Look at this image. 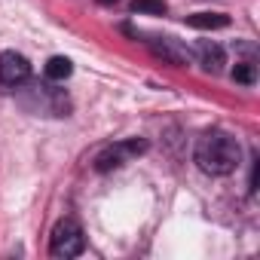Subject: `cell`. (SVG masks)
<instances>
[{
    "label": "cell",
    "instance_id": "1",
    "mask_svg": "<svg viewBox=\"0 0 260 260\" xmlns=\"http://www.w3.org/2000/svg\"><path fill=\"white\" fill-rule=\"evenodd\" d=\"M193 159H196V166H199L205 175L223 178V175H233V172L239 169V162H242V147H239V141H236L230 132L208 128V132L196 141Z\"/></svg>",
    "mask_w": 260,
    "mask_h": 260
},
{
    "label": "cell",
    "instance_id": "2",
    "mask_svg": "<svg viewBox=\"0 0 260 260\" xmlns=\"http://www.w3.org/2000/svg\"><path fill=\"white\" fill-rule=\"evenodd\" d=\"M86 248V236H83V226L77 217H61L55 226H52V236H49V254L52 257H77L83 254Z\"/></svg>",
    "mask_w": 260,
    "mask_h": 260
},
{
    "label": "cell",
    "instance_id": "3",
    "mask_svg": "<svg viewBox=\"0 0 260 260\" xmlns=\"http://www.w3.org/2000/svg\"><path fill=\"white\" fill-rule=\"evenodd\" d=\"M22 104L34 113H43V116H64L68 113V95L61 89H52L49 83H34L28 89V95L22 98Z\"/></svg>",
    "mask_w": 260,
    "mask_h": 260
},
{
    "label": "cell",
    "instance_id": "4",
    "mask_svg": "<svg viewBox=\"0 0 260 260\" xmlns=\"http://www.w3.org/2000/svg\"><path fill=\"white\" fill-rule=\"evenodd\" d=\"M147 150V141H141V138H125V141H116V144H110V147H104L98 156H95V169L104 175V172H113V169H119V166H125V162H132L135 156H141Z\"/></svg>",
    "mask_w": 260,
    "mask_h": 260
},
{
    "label": "cell",
    "instance_id": "5",
    "mask_svg": "<svg viewBox=\"0 0 260 260\" xmlns=\"http://www.w3.org/2000/svg\"><path fill=\"white\" fill-rule=\"evenodd\" d=\"M147 43H150V52H153L156 58H162L166 64L187 68L190 58H193V52H190L181 40H175V37H153V40H147Z\"/></svg>",
    "mask_w": 260,
    "mask_h": 260
},
{
    "label": "cell",
    "instance_id": "6",
    "mask_svg": "<svg viewBox=\"0 0 260 260\" xmlns=\"http://www.w3.org/2000/svg\"><path fill=\"white\" fill-rule=\"evenodd\" d=\"M31 77V61L19 52H4L0 55V83L4 86H22Z\"/></svg>",
    "mask_w": 260,
    "mask_h": 260
},
{
    "label": "cell",
    "instance_id": "7",
    "mask_svg": "<svg viewBox=\"0 0 260 260\" xmlns=\"http://www.w3.org/2000/svg\"><path fill=\"white\" fill-rule=\"evenodd\" d=\"M196 58H199V64H202L208 74H220L223 64H226V52H223V46H217L214 40H199V43H196Z\"/></svg>",
    "mask_w": 260,
    "mask_h": 260
},
{
    "label": "cell",
    "instance_id": "8",
    "mask_svg": "<svg viewBox=\"0 0 260 260\" xmlns=\"http://www.w3.org/2000/svg\"><path fill=\"white\" fill-rule=\"evenodd\" d=\"M187 25L199 28V31H217V28L230 25V16H223V13H196V16H187Z\"/></svg>",
    "mask_w": 260,
    "mask_h": 260
},
{
    "label": "cell",
    "instance_id": "9",
    "mask_svg": "<svg viewBox=\"0 0 260 260\" xmlns=\"http://www.w3.org/2000/svg\"><path fill=\"white\" fill-rule=\"evenodd\" d=\"M74 74V64H71V58H64V55H52L49 61H46V80H52V83H61V80H68Z\"/></svg>",
    "mask_w": 260,
    "mask_h": 260
},
{
    "label": "cell",
    "instance_id": "10",
    "mask_svg": "<svg viewBox=\"0 0 260 260\" xmlns=\"http://www.w3.org/2000/svg\"><path fill=\"white\" fill-rule=\"evenodd\" d=\"M233 80H236V83H245V86H254V80H257V64H254L251 58H248V61H236Z\"/></svg>",
    "mask_w": 260,
    "mask_h": 260
},
{
    "label": "cell",
    "instance_id": "11",
    "mask_svg": "<svg viewBox=\"0 0 260 260\" xmlns=\"http://www.w3.org/2000/svg\"><path fill=\"white\" fill-rule=\"evenodd\" d=\"M132 13H147V16H166V0H132Z\"/></svg>",
    "mask_w": 260,
    "mask_h": 260
},
{
    "label": "cell",
    "instance_id": "12",
    "mask_svg": "<svg viewBox=\"0 0 260 260\" xmlns=\"http://www.w3.org/2000/svg\"><path fill=\"white\" fill-rule=\"evenodd\" d=\"M251 193H257V159L251 162Z\"/></svg>",
    "mask_w": 260,
    "mask_h": 260
},
{
    "label": "cell",
    "instance_id": "13",
    "mask_svg": "<svg viewBox=\"0 0 260 260\" xmlns=\"http://www.w3.org/2000/svg\"><path fill=\"white\" fill-rule=\"evenodd\" d=\"M98 4H116V0H98Z\"/></svg>",
    "mask_w": 260,
    "mask_h": 260
}]
</instances>
